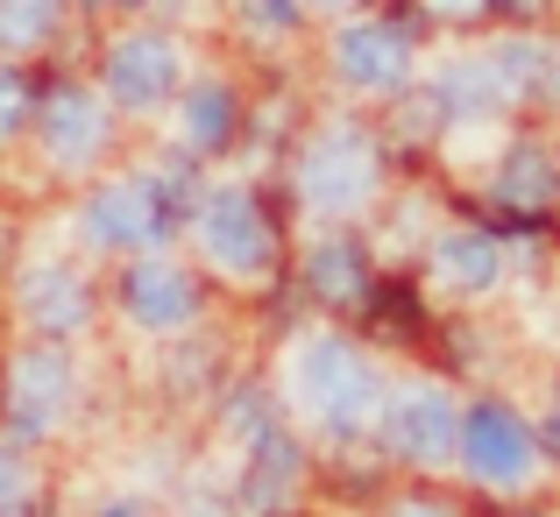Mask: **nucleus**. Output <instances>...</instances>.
I'll return each instance as SVG.
<instances>
[{
  "instance_id": "1",
  "label": "nucleus",
  "mask_w": 560,
  "mask_h": 517,
  "mask_svg": "<svg viewBox=\"0 0 560 517\" xmlns=\"http://www.w3.org/2000/svg\"><path fill=\"white\" fill-rule=\"evenodd\" d=\"M85 79L107 93V107L121 114V121H156V114H171V99H178L185 79H191V43H185L178 22H164V14L100 28L93 71H85Z\"/></svg>"
},
{
  "instance_id": "2",
  "label": "nucleus",
  "mask_w": 560,
  "mask_h": 517,
  "mask_svg": "<svg viewBox=\"0 0 560 517\" xmlns=\"http://www.w3.org/2000/svg\"><path fill=\"white\" fill-rule=\"evenodd\" d=\"M291 191L313 220H355L383 191V136L355 114H327L305 128L299 156H291Z\"/></svg>"
},
{
  "instance_id": "3",
  "label": "nucleus",
  "mask_w": 560,
  "mask_h": 517,
  "mask_svg": "<svg viewBox=\"0 0 560 517\" xmlns=\"http://www.w3.org/2000/svg\"><path fill=\"white\" fill-rule=\"evenodd\" d=\"M121 128L128 121L107 107V93H100L85 71H50V79H43V99H36L28 150H36L43 171H57V177H93V171L114 164Z\"/></svg>"
},
{
  "instance_id": "4",
  "label": "nucleus",
  "mask_w": 560,
  "mask_h": 517,
  "mask_svg": "<svg viewBox=\"0 0 560 517\" xmlns=\"http://www.w3.org/2000/svg\"><path fill=\"white\" fill-rule=\"evenodd\" d=\"M319 57H327V79L355 99H383V107H390L397 93L419 85V28L390 8L341 14V22L327 28V43H319Z\"/></svg>"
},
{
  "instance_id": "5",
  "label": "nucleus",
  "mask_w": 560,
  "mask_h": 517,
  "mask_svg": "<svg viewBox=\"0 0 560 517\" xmlns=\"http://www.w3.org/2000/svg\"><path fill=\"white\" fill-rule=\"evenodd\" d=\"M291 397L327 425L334 439L362 433L370 419H383V376L370 368V354L348 348L341 333H313V341L291 348Z\"/></svg>"
},
{
  "instance_id": "6",
  "label": "nucleus",
  "mask_w": 560,
  "mask_h": 517,
  "mask_svg": "<svg viewBox=\"0 0 560 517\" xmlns=\"http://www.w3.org/2000/svg\"><path fill=\"white\" fill-rule=\"evenodd\" d=\"M191 242L228 284H262L277 270V256H284L277 213L262 205L256 185H206L199 213H191Z\"/></svg>"
},
{
  "instance_id": "7",
  "label": "nucleus",
  "mask_w": 560,
  "mask_h": 517,
  "mask_svg": "<svg viewBox=\"0 0 560 517\" xmlns=\"http://www.w3.org/2000/svg\"><path fill=\"white\" fill-rule=\"evenodd\" d=\"M0 404H8V425L22 439H50L57 425H65V411L79 404V362H71V348L65 341H36V333H28V341L8 354Z\"/></svg>"
},
{
  "instance_id": "8",
  "label": "nucleus",
  "mask_w": 560,
  "mask_h": 517,
  "mask_svg": "<svg viewBox=\"0 0 560 517\" xmlns=\"http://www.w3.org/2000/svg\"><path fill=\"white\" fill-rule=\"evenodd\" d=\"M164 121H171V150H185L191 164L213 171L248 142V93H242V79H228V71H191Z\"/></svg>"
},
{
  "instance_id": "9",
  "label": "nucleus",
  "mask_w": 560,
  "mask_h": 517,
  "mask_svg": "<svg viewBox=\"0 0 560 517\" xmlns=\"http://www.w3.org/2000/svg\"><path fill=\"white\" fill-rule=\"evenodd\" d=\"M206 291L191 277V262H178L171 248H150V256H128L121 262V313L128 327L142 333H185L199 319Z\"/></svg>"
},
{
  "instance_id": "10",
  "label": "nucleus",
  "mask_w": 560,
  "mask_h": 517,
  "mask_svg": "<svg viewBox=\"0 0 560 517\" xmlns=\"http://www.w3.org/2000/svg\"><path fill=\"white\" fill-rule=\"evenodd\" d=\"M14 313L36 341H71L93 327V277L65 256H36L14 270Z\"/></svg>"
},
{
  "instance_id": "11",
  "label": "nucleus",
  "mask_w": 560,
  "mask_h": 517,
  "mask_svg": "<svg viewBox=\"0 0 560 517\" xmlns=\"http://www.w3.org/2000/svg\"><path fill=\"white\" fill-rule=\"evenodd\" d=\"M383 439H390L405 461L440 468V461L462 454V411L440 390H425V383L419 390H397V397H383Z\"/></svg>"
},
{
  "instance_id": "12",
  "label": "nucleus",
  "mask_w": 560,
  "mask_h": 517,
  "mask_svg": "<svg viewBox=\"0 0 560 517\" xmlns=\"http://www.w3.org/2000/svg\"><path fill=\"white\" fill-rule=\"evenodd\" d=\"M425 99H433L440 128H476V121L511 114V93H504V79H497L490 50H462V57H447V64H433Z\"/></svg>"
},
{
  "instance_id": "13",
  "label": "nucleus",
  "mask_w": 560,
  "mask_h": 517,
  "mask_svg": "<svg viewBox=\"0 0 560 517\" xmlns=\"http://www.w3.org/2000/svg\"><path fill=\"white\" fill-rule=\"evenodd\" d=\"M490 64L504 79L511 107H560V36L553 28H504L490 43Z\"/></svg>"
},
{
  "instance_id": "14",
  "label": "nucleus",
  "mask_w": 560,
  "mask_h": 517,
  "mask_svg": "<svg viewBox=\"0 0 560 517\" xmlns=\"http://www.w3.org/2000/svg\"><path fill=\"white\" fill-rule=\"evenodd\" d=\"M462 461L482 482H525L533 475V433L518 425V411L504 404H476L462 419Z\"/></svg>"
},
{
  "instance_id": "15",
  "label": "nucleus",
  "mask_w": 560,
  "mask_h": 517,
  "mask_svg": "<svg viewBox=\"0 0 560 517\" xmlns=\"http://www.w3.org/2000/svg\"><path fill=\"white\" fill-rule=\"evenodd\" d=\"M490 191H497V205H511V213H525V220L547 213V205L560 199V156H553V142L518 136L504 156H497Z\"/></svg>"
},
{
  "instance_id": "16",
  "label": "nucleus",
  "mask_w": 560,
  "mask_h": 517,
  "mask_svg": "<svg viewBox=\"0 0 560 517\" xmlns=\"http://www.w3.org/2000/svg\"><path fill=\"white\" fill-rule=\"evenodd\" d=\"M425 262H433V277L447 291H462V298H482V291L504 284V242H497L490 227H447L425 248Z\"/></svg>"
},
{
  "instance_id": "17",
  "label": "nucleus",
  "mask_w": 560,
  "mask_h": 517,
  "mask_svg": "<svg viewBox=\"0 0 560 517\" xmlns=\"http://www.w3.org/2000/svg\"><path fill=\"white\" fill-rule=\"evenodd\" d=\"M71 28H79L71 0H0V57H14V64L57 57Z\"/></svg>"
},
{
  "instance_id": "18",
  "label": "nucleus",
  "mask_w": 560,
  "mask_h": 517,
  "mask_svg": "<svg viewBox=\"0 0 560 517\" xmlns=\"http://www.w3.org/2000/svg\"><path fill=\"white\" fill-rule=\"evenodd\" d=\"M305 284L319 305H362L370 298V256H362L355 234H319L305 248Z\"/></svg>"
},
{
  "instance_id": "19",
  "label": "nucleus",
  "mask_w": 560,
  "mask_h": 517,
  "mask_svg": "<svg viewBox=\"0 0 560 517\" xmlns=\"http://www.w3.org/2000/svg\"><path fill=\"white\" fill-rule=\"evenodd\" d=\"M248 468H242V490L256 496V504H277V496L299 482V439L284 433V425H270V419H256L248 425Z\"/></svg>"
},
{
  "instance_id": "20",
  "label": "nucleus",
  "mask_w": 560,
  "mask_h": 517,
  "mask_svg": "<svg viewBox=\"0 0 560 517\" xmlns=\"http://www.w3.org/2000/svg\"><path fill=\"white\" fill-rule=\"evenodd\" d=\"M228 28L256 50H291L299 36H313V8L305 0H228Z\"/></svg>"
},
{
  "instance_id": "21",
  "label": "nucleus",
  "mask_w": 560,
  "mask_h": 517,
  "mask_svg": "<svg viewBox=\"0 0 560 517\" xmlns=\"http://www.w3.org/2000/svg\"><path fill=\"white\" fill-rule=\"evenodd\" d=\"M36 99H43V71L0 57V156L28 142V128H36Z\"/></svg>"
},
{
  "instance_id": "22",
  "label": "nucleus",
  "mask_w": 560,
  "mask_h": 517,
  "mask_svg": "<svg viewBox=\"0 0 560 517\" xmlns=\"http://www.w3.org/2000/svg\"><path fill=\"white\" fill-rule=\"evenodd\" d=\"M390 14H405L419 28V43L425 36H476V28L497 22L490 0H390Z\"/></svg>"
},
{
  "instance_id": "23",
  "label": "nucleus",
  "mask_w": 560,
  "mask_h": 517,
  "mask_svg": "<svg viewBox=\"0 0 560 517\" xmlns=\"http://www.w3.org/2000/svg\"><path fill=\"white\" fill-rule=\"evenodd\" d=\"M164 0H71V14H79L85 28H121V22H142V14H156Z\"/></svg>"
},
{
  "instance_id": "24",
  "label": "nucleus",
  "mask_w": 560,
  "mask_h": 517,
  "mask_svg": "<svg viewBox=\"0 0 560 517\" xmlns=\"http://www.w3.org/2000/svg\"><path fill=\"white\" fill-rule=\"evenodd\" d=\"M490 8H497V22L533 28V22H547V14H553V0H490Z\"/></svg>"
},
{
  "instance_id": "25",
  "label": "nucleus",
  "mask_w": 560,
  "mask_h": 517,
  "mask_svg": "<svg viewBox=\"0 0 560 517\" xmlns=\"http://www.w3.org/2000/svg\"><path fill=\"white\" fill-rule=\"evenodd\" d=\"M22 490H28V468H22V461H14V454H8V447H0V517H8L14 504H22Z\"/></svg>"
},
{
  "instance_id": "26",
  "label": "nucleus",
  "mask_w": 560,
  "mask_h": 517,
  "mask_svg": "<svg viewBox=\"0 0 560 517\" xmlns=\"http://www.w3.org/2000/svg\"><path fill=\"white\" fill-rule=\"evenodd\" d=\"M305 8H313V14H334V22H341V14H355V8H376V0H305Z\"/></svg>"
},
{
  "instance_id": "27",
  "label": "nucleus",
  "mask_w": 560,
  "mask_h": 517,
  "mask_svg": "<svg viewBox=\"0 0 560 517\" xmlns=\"http://www.w3.org/2000/svg\"><path fill=\"white\" fill-rule=\"evenodd\" d=\"M100 517H150L142 496H114V504H100Z\"/></svg>"
},
{
  "instance_id": "28",
  "label": "nucleus",
  "mask_w": 560,
  "mask_h": 517,
  "mask_svg": "<svg viewBox=\"0 0 560 517\" xmlns=\"http://www.w3.org/2000/svg\"><path fill=\"white\" fill-rule=\"evenodd\" d=\"M397 517H447V510H433V504H405Z\"/></svg>"
},
{
  "instance_id": "29",
  "label": "nucleus",
  "mask_w": 560,
  "mask_h": 517,
  "mask_svg": "<svg viewBox=\"0 0 560 517\" xmlns=\"http://www.w3.org/2000/svg\"><path fill=\"white\" fill-rule=\"evenodd\" d=\"M553 433H560V419H553Z\"/></svg>"
}]
</instances>
